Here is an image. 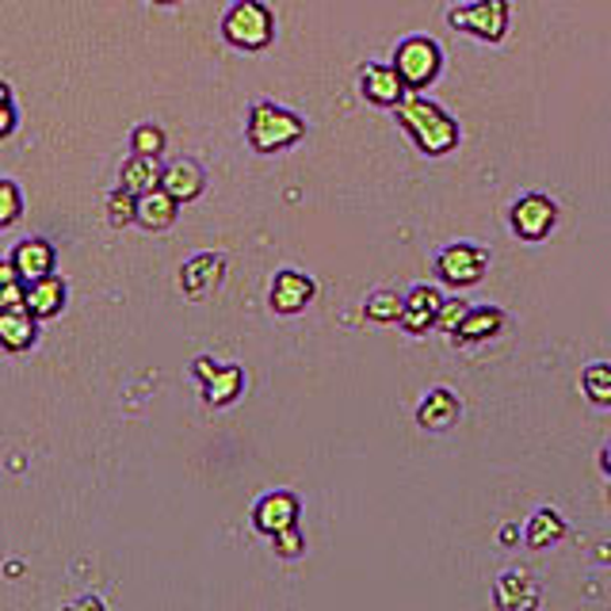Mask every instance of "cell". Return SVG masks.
Listing matches in <instances>:
<instances>
[{"label": "cell", "mask_w": 611, "mask_h": 611, "mask_svg": "<svg viewBox=\"0 0 611 611\" xmlns=\"http://www.w3.org/2000/svg\"><path fill=\"white\" fill-rule=\"evenodd\" d=\"M398 122L428 157H443L459 146V122L440 104L425 100L417 93H406L398 100Z\"/></svg>", "instance_id": "6da1fadb"}, {"label": "cell", "mask_w": 611, "mask_h": 611, "mask_svg": "<svg viewBox=\"0 0 611 611\" xmlns=\"http://www.w3.org/2000/svg\"><path fill=\"white\" fill-rule=\"evenodd\" d=\"M249 146L256 153H279L287 146L302 142L306 135V122L302 115L287 111V107H276V104H253L249 111Z\"/></svg>", "instance_id": "7a4b0ae2"}, {"label": "cell", "mask_w": 611, "mask_h": 611, "mask_svg": "<svg viewBox=\"0 0 611 611\" xmlns=\"http://www.w3.org/2000/svg\"><path fill=\"white\" fill-rule=\"evenodd\" d=\"M222 31L237 51H264L276 35V20L264 0H237L222 20Z\"/></svg>", "instance_id": "3957f363"}, {"label": "cell", "mask_w": 611, "mask_h": 611, "mask_svg": "<svg viewBox=\"0 0 611 611\" xmlns=\"http://www.w3.org/2000/svg\"><path fill=\"white\" fill-rule=\"evenodd\" d=\"M394 69H398V77L406 81V88L412 93H420V88H428L436 77H440V65H443V54L440 46L432 43V39L425 35H412L406 43L394 51Z\"/></svg>", "instance_id": "277c9868"}, {"label": "cell", "mask_w": 611, "mask_h": 611, "mask_svg": "<svg viewBox=\"0 0 611 611\" xmlns=\"http://www.w3.org/2000/svg\"><path fill=\"white\" fill-rule=\"evenodd\" d=\"M448 23L485 43H501L508 31V0H474V4L451 8Z\"/></svg>", "instance_id": "5b68a950"}, {"label": "cell", "mask_w": 611, "mask_h": 611, "mask_svg": "<svg viewBox=\"0 0 611 611\" xmlns=\"http://www.w3.org/2000/svg\"><path fill=\"white\" fill-rule=\"evenodd\" d=\"M485 264H490V253L482 245H470V242H459V245H448L440 256H436V271H440L443 283L451 287H470L485 276Z\"/></svg>", "instance_id": "8992f818"}, {"label": "cell", "mask_w": 611, "mask_h": 611, "mask_svg": "<svg viewBox=\"0 0 611 611\" xmlns=\"http://www.w3.org/2000/svg\"><path fill=\"white\" fill-rule=\"evenodd\" d=\"M192 371H195V378L206 386V406H214V409L237 401V394H242V386H245V375H242V367H237V363L218 367L211 356H200L192 363Z\"/></svg>", "instance_id": "52a82bcc"}, {"label": "cell", "mask_w": 611, "mask_h": 611, "mask_svg": "<svg viewBox=\"0 0 611 611\" xmlns=\"http://www.w3.org/2000/svg\"><path fill=\"white\" fill-rule=\"evenodd\" d=\"M555 218H558V206L547 195H524V200L512 206V229L524 242H543L555 229Z\"/></svg>", "instance_id": "ba28073f"}, {"label": "cell", "mask_w": 611, "mask_h": 611, "mask_svg": "<svg viewBox=\"0 0 611 611\" xmlns=\"http://www.w3.org/2000/svg\"><path fill=\"white\" fill-rule=\"evenodd\" d=\"M157 184H161L176 203H192L203 195L206 172H203L200 161H192V157H176V161L161 169V180H157Z\"/></svg>", "instance_id": "9c48e42d"}, {"label": "cell", "mask_w": 611, "mask_h": 611, "mask_svg": "<svg viewBox=\"0 0 611 611\" xmlns=\"http://www.w3.org/2000/svg\"><path fill=\"white\" fill-rule=\"evenodd\" d=\"M299 497L294 493H287V490H276V493H268V497H260L256 501V508H253V527L260 535H276V532H283V527H291V524H299Z\"/></svg>", "instance_id": "30bf717a"}, {"label": "cell", "mask_w": 611, "mask_h": 611, "mask_svg": "<svg viewBox=\"0 0 611 611\" xmlns=\"http://www.w3.org/2000/svg\"><path fill=\"white\" fill-rule=\"evenodd\" d=\"M360 88H363V96H367L371 104H378V107H398L401 96L409 93L406 81L398 77V69H394V65H383V62L363 65Z\"/></svg>", "instance_id": "8fae6325"}, {"label": "cell", "mask_w": 611, "mask_h": 611, "mask_svg": "<svg viewBox=\"0 0 611 611\" xmlns=\"http://www.w3.org/2000/svg\"><path fill=\"white\" fill-rule=\"evenodd\" d=\"M222 276H226V260L218 253H200L180 268V283H184V294H192V299L211 294L222 283Z\"/></svg>", "instance_id": "7c38bea8"}, {"label": "cell", "mask_w": 611, "mask_h": 611, "mask_svg": "<svg viewBox=\"0 0 611 611\" xmlns=\"http://www.w3.org/2000/svg\"><path fill=\"white\" fill-rule=\"evenodd\" d=\"M440 302L443 294L436 291V287H417V291H409V299H401V329L412 336L428 333V329L436 325V313H440Z\"/></svg>", "instance_id": "4fadbf2b"}, {"label": "cell", "mask_w": 611, "mask_h": 611, "mask_svg": "<svg viewBox=\"0 0 611 611\" xmlns=\"http://www.w3.org/2000/svg\"><path fill=\"white\" fill-rule=\"evenodd\" d=\"M313 279L310 276H302V271H279L276 276V283H271V310L276 313H299L310 306L313 299Z\"/></svg>", "instance_id": "5bb4252c"}, {"label": "cell", "mask_w": 611, "mask_h": 611, "mask_svg": "<svg viewBox=\"0 0 611 611\" xmlns=\"http://www.w3.org/2000/svg\"><path fill=\"white\" fill-rule=\"evenodd\" d=\"M62 306H65V283L54 276H39V279H31V287H28V313L35 321H51L62 313Z\"/></svg>", "instance_id": "9a60e30c"}, {"label": "cell", "mask_w": 611, "mask_h": 611, "mask_svg": "<svg viewBox=\"0 0 611 611\" xmlns=\"http://www.w3.org/2000/svg\"><path fill=\"white\" fill-rule=\"evenodd\" d=\"M15 271H20V279H39V276H51L54 264H57V253L51 242H43V237H31V242H20L15 245V256H12Z\"/></svg>", "instance_id": "2e32d148"}, {"label": "cell", "mask_w": 611, "mask_h": 611, "mask_svg": "<svg viewBox=\"0 0 611 611\" xmlns=\"http://www.w3.org/2000/svg\"><path fill=\"white\" fill-rule=\"evenodd\" d=\"M176 200L164 192L161 184L150 187V192L138 195V206H135V222H142V229H169L176 222Z\"/></svg>", "instance_id": "e0dca14e"}, {"label": "cell", "mask_w": 611, "mask_h": 611, "mask_svg": "<svg viewBox=\"0 0 611 611\" xmlns=\"http://www.w3.org/2000/svg\"><path fill=\"white\" fill-rule=\"evenodd\" d=\"M501 325H505V313H501L497 306H470V310L462 313V321L455 325V336L459 341H467V344H478V341L497 336Z\"/></svg>", "instance_id": "ac0fdd59"}, {"label": "cell", "mask_w": 611, "mask_h": 611, "mask_svg": "<svg viewBox=\"0 0 611 611\" xmlns=\"http://www.w3.org/2000/svg\"><path fill=\"white\" fill-rule=\"evenodd\" d=\"M35 344V318L28 310H0V349L28 352Z\"/></svg>", "instance_id": "d6986e66"}, {"label": "cell", "mask_w": 611, "mask_h": 611, "mask_svg": "<svg viewBox=\"0 0 611 611\" xmlns=\"http://www.w3.org/2000/svg\"><path fill=\"white\" fill-rule=\"evenodd\" d=\"M420 428H432V432H443L459 420V398L451 390H432L417 409Z\"/></svg>", "instance_id": "ffe728a7"}, {"label": "cell", "mask_w": 611, "mask_h": 611, "mask_svg": "<svg viewBox=\"0 0 611 611\" xmlns=\"http://www.w3.org/2000/svg\"><path fill=\"white\" fill-rule=\"evenodd\" d=\"M157 180H161V169H157V157H142L135 153L127 164L119 169V187H127V192L142 195L150 192V187H157Z\"/></svg>", "instance_id": "44dd1931"}, {"label": "cell", "mask_w": 611, "mask_h": 611, "mask_svg": "<svg viewBox=\"0 0 611 611\" xmlns=\"http://www.w3.org/2000/svg\"><path fill=\"white\" fill-rule=\"evenodd\" d=\"M561 535H566V519H561V512H555V508H539L532 519H527L524 539H527V547L543 550V547H550V543H558Z\"/></svg>", "instance_id": "7402d4cb"}, {"label": "cell", "mask_w": 611, "mask_h": 611, "mask_svg": "<svg viewBox=\"0 0 611 611\" xmlns=\"http://www.w3.org/2000/svg\"><path fill=\"white\" fill-rule=\"evenodd\" d=\"M532 600H535V592H532L527 574H505L497 581V604L501 608H527Z\"/></svg>", "instance_id": "603a6c76"}, {"label": "cell", "mask_w": 611, "mask_h": 611, "mask_svg": "<svg viewBox=\"0 0 611 611\" xmlns=\"http://www.w3.org/2000/svg\"><path fill=\"white\" fill-rule=\"evenodd\" d=\"M581 386L589 394V401L611 406V363H589L581 375Z\"/></svg>", "instance_id": "cb8c5ba5"}, {"label": "cell", "mask_w": 611, "mask_h": 611, "mask_svg": "<svg viewBox=\"0 0 611 611\" xmlns=\"http://www.w3.org/2000/svg\"><path fill=\"white\" fill-rule=\"evenodd\" d=\"M363 313H367L371 321H378V325H390V321L401 318V299L394 291H375L363 306Z\"/></svg>", "instance_id": "d4e9b609"}, {"label": "cell", "mask_w": 611, "mask_h": 611, "mask_svg": "<svg viewBox=\"0 0 611 611\" xmlns=\"http://www.w3.org/2000/svg\"><path fill=\"white\" fill-rule=\"evenodd\" d=\"M130 150L142 153V157H161L164 153V130L157 127V122L135 127V135H130Z\"/></svg>", "instance_id": "484cf974"}, {"label": "cell", "mask_w": 611, "mask_h": 611, "mask_svg": "<svg viewBox=\"0 0 611 611\" xmlns=\"http://www.w3.org/2000/svg\"><path fill=\"white\" fill-rule=\"evenodd\" d=\"M135 206H138V195L119 187V192H111V200H107V222H111L115 229L130 226V222H135Z\"/></svg>", "instance_id": "4316f807"}, {"label": "cell", "mask_w": 611, "mask_h": 611, "mask_svg": "<svg viewBox=\"0 0 611 611\" xmlns=\"http://www.w3.org/2000/svg\"><path fill=\"white\" fill-rule=\"evenodd\" d=\"M23 214V195L12 180H0V229L12 226L15 218Z\"/></svg>", "instance_id": "83f0119b"}, {"label": "cell", "mask_w": 611, "mask_h": 611, "mask_svg": "<svg viewBox=\"0 0 611 611\" xmlns=\"http://www.w3.org/2000/svg\"><path fill=\"white\" fill-rule=\"evenodd\" d=\"M271 539H276V555H279V558H299L302 550H306L299 524L283 527V532H276V535H271Z\"/></svg>", "instance_id": "f1b7e54d"}, {"label": "cell", "mask_w": 611, "mask_h": 611, "mask_svg": "<svg viewBox=\"0 0 611 611\" xmlns=\"http://www.w3.org/2000/svg\"><path fill=\"white\" fill-rule=\"evenodd\" d=\"M470 306L462 299H443L440 302V313H436V325L443 329V333H455V325L462 321V313H467Z\"/></svg>", "instance_id": "f546056e"}, {"label": "cell", "mask_w": 611, "mask_h": 611, "mask_svg": "<svg viewBox=\"0 0 611 611\" xmlns=\"http://www.w3.org/2000/svg\"><path fill=\"white\" fill-rule=\"evenodd\" d=\"M15 130V104H12V88L0 81V138H8Z\"/></svg>", "instance_id": "4dcf8cb0"}, {"label": "cell", "mask_w": 611, "mask_h": 611, "mask_svg": "<svg viewBox=\"0 0 611 611\" xmlns=\"http://www.w3.org/2000/svg\"><path fill=\"white\" fill-rule=\"evenodd\" d=\"M0 310H28V291H23V279L0 287Z\"/></svg>", "instance_id": "1f68e13d"}, {"label": "cell", "mask_w": 611, "mask_h": 611, "mask_svg": "<svg viewBox=\"0 0 611 611\" xmlns=\"http://www.w3.org/2000/svg\"><path fill=\"white\" fill-rule=\"evenodd\" d=\"M15 279H20V271H15V264H12V260H0V287L15 283Z\"/></svg>", "instance_id": "d6a6232c"}, {"label": "cell", "mask_w": 611, "mask_h": 611, "mask_svg": "<svg viewBox=\"0 0 611 611\" xmlns=\"http://www.w3.org/2000/svg\"><path fill=\"white\" fill-rule=\"evenodd\" d=\"M604 470H608V474H611V448L604 451Z\"/></svg>", "instance_id": "836d02e7"}, {"label": "cell", "mask_w": 611, "mask_h": 611, "mask_svg": "<svg viewBox=\"0 0 611 611\" xmlns=\"http://www.w3.org/2000/svg\"><path fill=\"white\" fill-rule=\"evenodd\" d=\"M153 4H176V0H153Z\"/></svg>", "instance_id": "e575fe53"}]
</instances>
